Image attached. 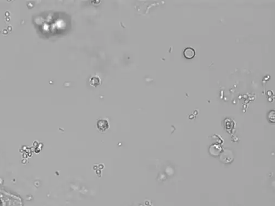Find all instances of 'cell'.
Here are the masks:
<instances>
[{"label": "cell", "mask_w": 275, "mask_h": 206, "mask_svg": "<svg viewBox=\"0 0 275 206\" xmlns=\"http://www.w3.org/2000/svg\"><path fill=\"white\" fill-rule=\"evenodd\" d=\"M89 82L91 86H93L94 87H97V86L100 84V80L98 77L94 76L91 78Z\"/></svg>", "instance_id": "cell-3"}, {"label": "cell", "mask_w": 275, "mask_h": 206, "mask_svg": "<svg viewBox=\"0 0 275 206\" xmlns=\"http://www.w3.org/2000/svg\"><path fill=\"white\" fill-rule=\"evenodd\" d=\"M22 204L19 197L0 189V206H22Z\"/></svg>", "instance_id": "cell-1"}, {"label": "cell", "mask_w": 275, "mask_h": 206, "mask_svg": "<svg viewBox=\"0 0 275 206\" xmlns=\"http://www.w3.org/2000/svg\"><path fill=\"white\" fill-rule=\"evenodd\" d=\"M195 54V51L191 47H188L183 51V55L186 59H192L194 58Z\"/></svg>", "instance_id": "cell-2"}, {"label": "cell", "mask_w": 275, "mask_h": 206, "mask_svg": "<svg viewBox=\"0 0 275 206\" xmlns=\"http://www.w3.org/2000/svg\"><path fill=\"white\" fill-rule=\"evenodd\" d=\"M97 126L100 129L105 130L108 127V123L105 120H100L97 123Z\"/></svg>", "instance_id": "cell-4"}]
</instances>
